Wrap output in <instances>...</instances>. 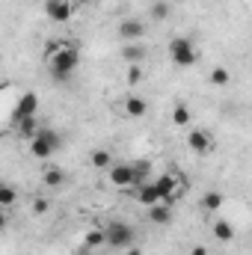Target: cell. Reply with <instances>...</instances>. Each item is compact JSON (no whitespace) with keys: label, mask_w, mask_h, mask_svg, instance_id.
I'll return each mask as SVG.
<instances>
[{"label":"cell","mask_w":252,"mask_h":255,"mask_svg":"<svg viewBox=\"0 0 252 255\" xmlns=\"http://www.w3.org/2000/svg\"><path fill=\"white\" fill-rule=\"evenodd\" d=\"M110 175V184L113 187H130V184H136V166H127V163H113L110 169H107Z\"/></svg>","instance_id":"obj_5"},{"label":"cell","mask_w":252,"mask_h":255,"mask_svg":"<svg viewBox=\"0 0 252 255\" xmlns=\"http://www.w3.org/2000/svg\"><path fill=\"white\" fill-rule=\"evenodd\" d=\"M136 232L127 223H110L107 226V247H130Z\"/></svg>","instance_id":"obj_4"},{"label":"cell","mask_w":252,"mask_h":255,"mask_svg":"<svg viewBox=\"0 0 252 255\" xmlns=\"http://www.w3.org/2000/svg\"><path fill=\"white\" fill-rule=\"evenodd\" d=\"M148 220L157 223V226H169V223H172V205L157 202L154 208H148Z\"/></svg>","instance_id":"obj_12"},{"label":"cell","mask_w":252,"mask_h":255,"mask_svg":"<svg viewBox=\"0 0 252 255\" xmlns=\"http://www.w3.org/2000/svg\"><path fill=\"white\" fill-rule=\"evenodd\" d=\"M127 83H130V86L142 83V65H130V68H127Z\"/></svg>","instance_id":"obj_24"},{"label":"cell","mask_w":252,"mask_h":255,"mask_svg":"<svg viewBox=\"0 0 252 255\" xmlns=\"http://www.w3.org/2000/svg\"><path fill=\"white\" fill-rule=\"evenodd\" d=\"M136 202L145 205V208H154V205L160 202V190H157V184H154V181H151V184H139V190H136Z\"/></svg>","instance_id":"obj_10"},{"label":"cell","mask_w":252,"mask_h":255,"mask_svg":"<svg viewBox=\"0 0 252 255\" xmlns=\"http://www.w3.org/2000/svg\"><path fill=\"white\" fill-rule=\"evenodd\" d=\"M190 255H208V250H205V247H193V250H190Z\"/></svg>","instance_id":"obj_26"},{"label":"cell","mask_w":252,"mask_h":255,"mask_svg":"<svg viewBox=\"0 0 252 255\" xmlns=\"http://www.w3.org/2000/svg\"><path fill=\"white\" fill-rule=\"evenodd\" d=\"M74 9H77V6H74L71 0H45V12H48V18H51V21H57V24L71 21Z\"/></svg>","instance_id":"obj_6"},{"label":"cell","mask_w":252,"mask_h":255,"mask_svg":"<svg viewBox=\"0 0 252 255\" xmlns=\"http://www.w3.org/2000/svg\"><path fill=\"white\" fill-rule=\"evenodd\" d=\"M169 15H172V6H169L166 0H157V3L151 6V18H154V21H163V18H169Z\"/></svg>","instance_id":"obj_21"},{"label":"cell","mask_w":252,"mask_h":255,"mask_svg":"<svg viewBox=\"0 0 252 255\" xmlns=\"http://www.w3.org/2000/svg\"><path fill=\"white\" fill-rule=\"evenodd\" d=\"M89 160H92L95 169H110V166H113V154H110L107 148H95V151L89 154Z\"/></svg>","instance_id":"obj_17"},{"label":"cell","mask_w":252,"mask_h":255,"mask_svg":"<svg viewBox=\"0 0 252 255\" xmlns=\"http://www.w3.org/2000/svg\"><path fill=\"white\" fill-rule=\"evenodd\" d=\"M33 211L36 214H48L51 211V202L48 199H33Z\"/></svg>","instance_id":"obj_25"},{"label":"cell","mask_w":252,"mask_h":255,"mask_svg":"<svg viewBox=\"0 0 252 255\" xmlns=\"http://www.w3.org/2000/svg\"><path fill=\"white\" fill-rule=\"evenodd\" d=\"M15 122H18V133L24 139H36L39 130H42V128L36 125V116H24V119H15Z\"/></svg>","instance_id":"obj_15"},{"label":"cell","mask_w":252,"mask_h":255,"mask_svg":"<svg viewBox=\"0 0 252 255\" xmlns=\"http://www.w3.org/2000/svg\"><path fill=\"white\" fill-rule=\"evenodd\" d=\"M60 133L54 130V128H42L39 130V136L36 139H30V154L36 157V160H48L57 148H60Z\"/></svg>","instance_id":"obj_2"},{"label":"cell","mask_w":252,"mask_h":255,"mask_svg":"<svg viewBox=\"0 0 252 255\" xmlns=\"http://www.w3.org/2000/svg\"><path fill=\"white\" fill-rule=\"evenodd\" d=\"M125 255H142V250H127Z\"/></svg>","instance_id":"obj_27"},{"label":"cell","mask_w":252,"mask_h":255,"mask_svg":"<svg viewBox=\"0 0 252 255\" xmlns=\"http://www.w3.org/2000/svg\"><path fill=\"white\" fill-rule=\"evenodd\" d=\"M125 113L127 116H133V119L145 116V113H148V101H145L142 95H127L125 98Z\"/></svg>","instance_id":"obj_11"},{"label":"cell","mask_w":252,"mask_h":255,"mask_svg":"<svg viewBox=\"0 0 252 255\" xmlns=\"http://www.w3.org/2000/svg\"><path fill=\"white\" fill-rule=\"evenodd\" d=\"M42 181H45V187H60L65 181V172L60 166H45L42 169Z\"/></svg>","instance_id":"obj_16"},{"label":"cell","mask_w":252,"mask_h":255,"mask_svg":"<svg viewBox=\"0 0 252 255\" xmlns=\"http://www.w3.org/2000/svg\"><path fill=\"white\" fill-rule=\"evenodd\" d=\"M71 3H74V6H77V3H83V0H71Z\"/></svg>","instance_id":"obj_28"},{"label":"cell","mask_w":252,"mask_h":255,"mask_svg":"<svg viewBox=\"0 0 252 255\" xmlns=\"http://www.w3.org/2000/svg\"><path fill=\"white\" fill-rule=\"evenodd\" d=\"M15 199H18V193H15L12 184H3V187H0V205H3V208H12Z\"/></svg>","instance_id":"obj_23"},{"label":"cell","mask_w":252,"mask_h":255,"mask_svg":"<svg viewBox=\"0 0 252 255\" xmlns=\"http://www.w3.org/2000/svg\"><path fill=\"white\" fill-rule=\"evenodd\" d=\"M172 125L175 128H187L190 125V107L187 104H175V110H172Z\"/></svg>","instance_id":"obj_19"},{"label":"cell","mask_w":252,"mask_h":255,"mask_svg":"<svg viewBox=\"0 0 252 255\" xmlns=\"http://www.w3.org/2000/svg\"><path fill=\"white\" fill-rule=\"evenodd\" d=\"M214 238L217 241H223V244H232L235 241V226L229 223V220H214Z\"/></svg>","instance_id":"obj_14"},{"label":"cell","mask_w":252,"mask_h":255,"mask_svg":"<svg viewBox=\"0 0 252 255\" xmlns=\"http://www.w3.org/2000/svg\"><path fill=\"white\" fill-rule=\"evenodd\" d=\"M116 33H119V39H125V42H139L142 33H145V27H142V21H136V18H125V21H119Z\"/></svg>","instance_id":"obj_8"},{"label":"cell","mask_w":252,"mask_h":255,"mask_svg":"<svg viewBox=\"0 0 252 255\" xmlns=\"http://www.w3.org/2000/svg\"><path fill=\"white\" fill-rule=\"evenodd\" d=\"M187 145H190V151H196V154H211L214 151V136L208 130H202V128H190Z\"/></svg>","instance_id":"obj_7"},{"label":"cell","mask_w":252,"mask_h":255,"mask_svg":"<svg viewBox=\"0 0 252 255\" xmlns=\"http://www.w3.org/2000/svg\"><path fill=\"white\" fill-rule=\"evenodd\" d=\"M202 208H208V211H217V208H223V193L208 190L205 196H202Z\"/></svg>","instance_id":"obj_20"},{"label":"cell","mask_w":252,"mask_h":255,"mask_svg":"<svg viewBox=\"0 0 252 255\" xmlns=\"http://www.w3.org/2000/svg\"><path fill=\"white\" fill-rule=\"evenodd\" d=\"M36 110H39V95H36V92H24L21 101H18V107H15V119L36 116Z\"/></svg>","instance_id":"obj_9"},{"label":"cell","mask_w":252,"mask_h":255,"mask_svg":"<svg viewBox=\"0 0 252 255\" xmlns=\"http://www.w3.org/2000/svg\"><path fill=\"white\" fill-rule=\"evenodd\" d=\"M122 57H125L130 65H139L145 57H148V48L142 45V42H130V45H125V51H122Z\"/></svg>","instance_id":"obj_13"},{"label":"cell","mask_w":252,"mask_h":255,"mask_svg":"<svg viewBox=\"0 0 252 255\" xmlns=\"http://www.w3.org/2000/svg\"><path fill=\"white\" fill-rule=\"evenodd\" d=\"M45 57H48V68H51V74L57 80L71 77V71L80 63V54H77L74 45H48L45 48Z\"/></svg>","instance_id":"obj_1"},{"label":"cell","mask_w":252,"mask_h":255,"mask_svg":"<svg viewBox=\"0 0 252 255\" xmlns=\"http://www.w3.org/2000/svg\"><path fill=\"white\" fill-rule=\"evenodd\" d=\"M169 57H172V63L181 65V68H187L199 60V54H196V45L190 42L187 36H175L172 42H169Z\"/></svg>","instance_id":"obj_3"},{"label":"cell","mask_w":252,"mask_h":255,"mask_svg":"<svg viewBox=\"0 0 252 255\" xmlns=\"http://www.w3.org/2000/svg\"><path fill=\"white\" fill-rule=\"evenodd\" d=\"M83 244H86V247H101V244H107V229H92Z\"/></svg>","instance_id":"obj_22"},{"label":"cell","mask_w":252,"mask_h":255,"mask_svg":"<svg viewBox=\"0 0 252 255\" xmlns=\"http://www.w3.org/2000/svg\"><path fill=\"white\" fill-rule=\"evenodd\" d=\"M208 80H211L214 86H229V83H232V71H229V68H223V65H217V68H211Z\"/></svg>","instance_id":"obj_18"}]
</instances>
